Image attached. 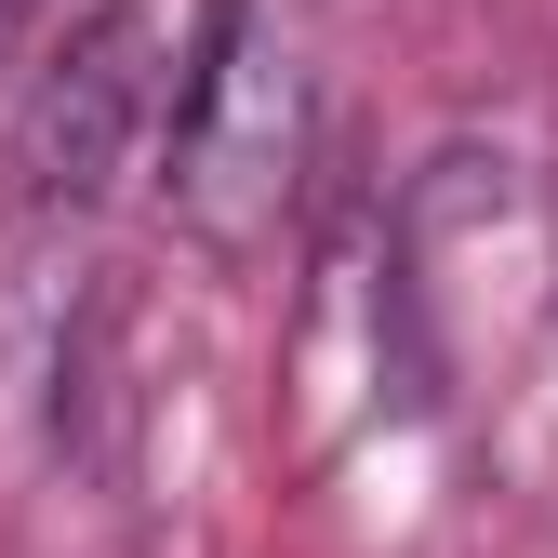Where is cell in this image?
Returning a JSON list of instances; mask_svg holds the SVG:
<instances>
[{
	"instance_id": "obj_1",
	"label": "cell",
	"mask_w": 558,
	"mask_h": 558,
	"mask_svg": "<svg viewBox=\"0 0 558 558\" xmlns=\"http://www.w3.org/2000/svg\"><path fill=\"white\" fill-rule=\"evenodd\" d=\"M293 173H306V66L266 0H214V27L173 81V214L214 253H253Z\"/></svg>"
},
{
	"instance_id": "obj_2",
	"label": "cell",
	"mask_w": 558,
	"mask_h": 558,
	"mask_svg": "<svg viewBox=\"0 0 558 558\" xmlns=\"http://www.w3.org/2000/svg\"><path fill=\"white\" fill-rule=\"evenodd\" d=\"M147 120H160V27L133 14V0H107V14L66 27V53H40V81L14 107V186H27V214H94V199L133 173Z\"/></svg>"
},
{
	"instance_id": "obj_3",
	"label": "cell",
	"mask_w": 558,
	"mask_h": 558,
	"mask_svg": "<svg viewBox=\"0 0 558 558\" xmlns=\"http://www.w3.org/2000/svg\"><path fill=\"white\" fill-rule=\"evenodd\" d=\"M27 14H40V0H0V40H14V27H27Z\"/></svg>"
}]
</instances>
